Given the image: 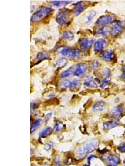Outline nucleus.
Segmentation results:
<instances>
[{
    "label": "nucleus",
    "instance_id": "obj_11",
    "mask_svg": "<svg viewBox=\"0 0 125 166\" xmlns=\"http://www.w3.org/2000/svg\"><path fill=\"white\" fill-rule=\"evenodd\" d=\"M101 60L106 62H111L115 57V53L111 50H105L100 54Z\"/></svg>",
    "mask_w": 125,
    "mask_h": 166
},
{
    "label": "nucleus",
    "instance_id": "obj_15",
    "mask_svg": "<svg viewBox=\"0 0 125 166\" xmlns=\"http://www.w3.org/2000/svg\"><path fill=\"white\" fill-rule=\"evenodd\" d=\"M106 106V103L103 101H99L93 104L92 110L96 113L102 112L105 110Z\"/></svg>",
    "mask_w": 125,
    "mask_h": 166
},
{
    "label": "nucleus",
    "instance_id": "obj_24",
    "mask_svg": "<svg viewBox=\"0 0 125 166\" xmlns=\"http://www.w3.org/2000/svg\"><path fill=\"white\" fill-rule=\"evenodd\" d=\"M62 38L63 39H66V40H73L74 38V35L72 32L69 31H66L63 33Z\"/></svg>",
    "mask_w": 125,
    "mask_h": 166
},
{
    "label": "nucleus",
    "instance_id": "obj_21",
    "mask_svg": "<svg viewBox=\"0 0 125 166\" xmlns=\"http://www.w3.org/2000/svg\"><path fill=\"white\" fill-rule=\"evenodd\" d=\"M96 34L103 37H107L110 35V34H111L110 29L107 27H101L96 31Z\"/></svg>",
    "mask_w": 125,
    "mask_h": 166
},
{
    "label": "nucleus",
    "instance_id": "obj_19",
    "mask_svg": "<svg viewBox=\"0 0 125 166\" xmlns=\"http://www.w3.org/2000/svg\"><path fill=\"white\" fill-rule=\"evenodd\" d=\"M119 123L117 121H107L103 124V126L104 129L110 130L115 128L116 126L119 125Z\"/></svg>",
    "mask_w": 125,
    "mask_h": 166
},
{
    "label": "nucleus",
    "instance_id": "obj_18",
    "mask_svg": "<svg viewBox=\"0 0 125 166\" xmlns=\"http://www.w3.org/2000/svg\"><path fill=\"white\" fill-rule=\"evenodd\" d=\"M86 7V4L85 2H79L77 4L75 8L73 9V14L75 16H77L83 13V10Z\"/></svg>",
    "mask_w": 125,
    "mask_h": 166
},
{
    "label": "nucleus",
    "instance_id": "obj_20",
    "mask_svg": "<svg viewBox=\"0 0 125 166\" xmlns=\"http://www.w3.org/2000/svg\"><path fill=\"white\" fill-rule=\"evenodd\" d=\"M74 68H75V66H73L69 67L68 69L63 70L62 72H61L60 74V77L62 78H64L73 76V72H74Z\"/></svg>",
    "mask_w": 125,
    "mask_h": 166
},
{
    "label": "nucleus",
    "instance_id": "obj_22",
    "mask_svg": "<svg viewBox=\"0 0 125 166\" xmlns=\"http://www.w3.org/2000/svg\"><path fill=\"white\" fill-rule=\"evenodd\" d=\"M52 132V130L50 127H46L44 129H43L40 134L39 136L40 138H46L47 136L49 135Z\"/></svg>",
    "mask_w": 125,
    "mask_h": 166
},
{
    "label": "nucleus",
    "instance_id": "obj_26",
    "mask_svg": "<svg viewBox=\"0 0 125 166\" xmlns=\"http://www.w3.org/2000/svg\"><path fill=\"white\" fill-rule=\"evenodd\" d=\"M64 125L61 121H58L55 124L53 129L55 132H59L63 129Z\"/></svg>",
    "mask_w": 125,
    "mask_h": 166
},
{
    "label": "nucleus",
    "instance_id": "obj_8",
    "mask_svg": "<svg viewBox=\"0 0 125 166\" xmlns=\"http://www.w3.org/2000/svg\"><path fill=\"white\" fill-rule=\"evenodd\" d=\"M103 160L109 166H117L120 162V159L119 157L110 153L104 154Z\"/></svg>",
    "mask_w": 125,
    "mask_h": 166
},
{
    "label": "nucleus",
    "instance_id": "obj_1",
    "mask_svg": "<svg viewBox=\"0 0 125 166\" xmlns=\"http://www.w3.org/2000/svg\"><path fill=\"white\" fill-rule=\"evenodd\" d=\"M99 141L96 139H89L83 143L76 150V156L79 159L85 158L89 154L93 152L99 146Z\"/></svg>",
    "mask_w": 125,
    "mask_h": 166
},
{
    "label": "nucleus",
    "instance_id": "obj_3",
    "mask_svg": "<svg viewBox=\"0 0 125 166\" xmlns=\"http://www.w3.org/2000/svg\"><path fill=\"white\" fill-rule=\"evenodd\" d=\"M60 54L69 60L79 59L81 57V52L79 50L71 49L69 47H63L59 50Z\"/></svg>",
    "mask_w": 125,
    "mask_h": 166
},
{
    "label": "nucleus",
    "instance_id": "obj_39",
    "mask_svg": "<svg viewBox=\"0 0 125 166\" xmlns=\"http://www.w3.org/2000/svg\"><path fill=\"white\" fill-rule=\"evenodd\" d=\"M83 166H88V165H87V164H85V165H83Z\"/></svg>",
    "mask_w": 125,
    "mask_h": 166
},
{
    "label": "nucleus",
    "instance_id": "obj_30",
    "mask_svg": "<svg viewBox=\"0 0 125 166\" xmlns=\"http://www.w3.org/2000/svg\"><path fill=\"white\" fill-rule=\"evenodd\" d=\"M100 66V62L97 60H94L93 62H92L91 65V67L92 68V70H97L99 68V67Z\"/></svg>",
    "mask_w": 125,
    "mask_h": 166
},
{
    "label": "nucleus",
    "instance_id": "obj_4",
    "mask_svg": "<svg viewBox=\"0 0 125 166\" xmlns=\"http://www.w3.org/2000/svg\"><path fill=\"white\" fill-rule=\"evenodd\" d=\"M71 19V13L69 10L63 9L59 11L56 16V20L59 25H66L69 23Z\"/></svg>",
    "mask_w": 125,
    "mask_h": 166
},
{
    "label": "nucleus",
    "instance_id": "obj_2",
    "mask_svg": "<svg viewBox=\"0 0 125 166\" xmlns=\"http://www.w3.org/2000/svg\"><path fill=\"white\" fill-rule=\"evenodd\" d=\"M53 10L48 7H44L37 10L33 13L31 17V21L32 23H37L44 19L52 13Z\"/></svg>",
    "mask_w": 125,
    "mask_h": 166
},
{
    "label": "nucleus",
    "instance_id": "obj_33",
    "mask_svg": "<svg viewBox=\"0 0 125 166\" xmlns=\"http://www.w3.org/2000/svg\"><path fill=\"white\" fill-rule=\"evenodd\" d=\"M38 104L36 103H31V112L32 111H33L34 110H35L36 109L37 107H38Z\"/></svg>",
    "mask_w": 125,
    "mask_h": 166
},
{
    "label": "nucleus",
    "instance_id": "obj_14",
    "mask_svg": "<svg viewBox=\"0 0 125 166\" xmlns=\"http://www.w3.org/2000/svg\"><path fill=\"white\" fill-rule=\"evenodd\" d=\"M87 161L90 166H104L102 161L99 160L96 156L91 155L87 158Z\"/></svg>",
    "mask_w": 125,
    "mask_h": 166
},
{
    "label": "nucleus",
    "instance_id": "obj_28",
    "mask_svg": "<svg viewBox=\"0 0 125 166\" xmlns=\"http://www.w3.org/2000/svg\"><path fill=\"white\" fill-rule=\"evenodd\" d=\"M71 1H52V3L56 6L59 7L63 6V5H66L69 3H71Z\"/></svg>",
    "mask_w": 125,
    "mask_h": 166
},
{
    "label": "nucleus",
    "instance_id": "obj_9",
    "mask_svg": "<svg viewBox=\"0 0 125 166\" xmlns=\"http://www.w3.org/2000/svg\"><path fill=\"white\" fill-rule=\"evenodd\" d=\"M87 70V67L85 63H78L75 66L73 76L78 77H83L85 76Z\"/></svg>",
    "mask_w": 125,
    "mask_h": 166
},
{
    "label": "nucleus",
    "instance_id": "obj_31",
    "mask_svg": "<svg viewBox=\"0 0 125 166\" xmlns=\"http://www.w3.org/2000/svg\"><path fill=\"white\" fill-rule=\"evenodd\" d=\"M102 72L103 74L106 77V78H110L111 72H110V70L109 69H108V68L103 69Z\"/></svg>",
    "mask_w": 125,
    "mask_h": 166
},
{
    "label": "nucleus",
    "instance_id": "obj_37",
    "mask_svg": "<svg viewBox=\"0 0 125 166\" xmlns=\"http://www.w3.org/2000/svg\"><path fill=\"white\" fill-rule=\"evenodd\" d=\"M122 78L125 81V73H123L122 75Z\"/></svg>",
    "mask_w": 125,
    "mask_h": 166
},
{
    "label": "nucleus",
    "instance_id": "obj_16",
    "mask_svg": "<svg viewBox=\"0 0 125 166\" xmlns=\"http://www.w3.org/2000/svg\"><path fill=\"white\" fill-rule=\"evenodd\" d=\"M98 80L93 76L88 77L84 82V85L88 87H96L99 85Z\"/></svg>",
    "mask_w": 125,
    "mask_h": 166
},
{
    "label": "nucleus",
    "instance_id": "obj_36",
    "mask_svg": "<svg viewBox=\"0 0 125 166\" xmlns=\"http://www.w3.org/2000/svg\"><path fill=\"white\" fill-rule=\"evenodd\" d=\"M52 146V144L51 143H48L46 144L45 146V149L47 150H50Z\"/></svg>",
    "mask_w": 125,
    "mask_h": 166
},
{
    "label": "nucleus",
    "instance_id": "obj_29",
    "mask_svg": "<svg viewBox=\"0 0 125 166\" xmlns=\"http://www.w3.org/2000/svg\"><path fill=\"white\" fill-rule=\"evenodd\" d=\"M110 82V78H105L101 82V83L100 84V87L103 89L105 88L106 87H107L109 86Z\"/></svg>",
    "mask_w": 125,
    "mask_h": 166
},
{
    "label": "nucleus",
    "instance_id": "obj_5",
    "mask_svg": "<svg viewBox=\"0 0 125 166\" xmlns=\"http://www.w3.org/2000/svg\"><path fill=\"white\" fill-rule=\"evenodd\" d=\"M59 86L61 89H74L79 88L81 86V81L77 79H66L61 81L59 83Z\"/></svg>",
    "mask_w": 125,
    "mask_h": 166
},
{
    "label": "nucleus",
    "instance_id": "obj_38",
    "mask_svg": "<svg viewBox=\"0 0 125 166\" xmlns=\"http://www.w3.org/2000/svg\"><path fill=\"white\" fill-rule=\"evenodd\" d=\"M123 71H124V72L125 73V64L124 66H123Z\"/></svg>",
    "mask_w": 125,
    "mask_h": 166
},
{
    "label": "nucleus",
    "instance_id": "obj_12",
    "mask_svg": "<svg viewBox=\"0 0 125 166\" xmlns=\"http://www.w3.org/2000/svg\"><path fill=\"white\" fill-rule=\"evenodd\" d=\"M94 42L95 39L93 38H84L79 41V44L81 48L87 49L92 47Z\"/></svg>",
    "mask_w": 125,
    "mask_h": 166
},
{
    "label": "nucleus",
    "instance_id": "obj_27",
    "mask_svg": "<svg viewBox=\"0 0 125 166\" xmlns=\"http://www.w3.org/2000/svg\"><path fill=\"white\" fill-rule=\"evenodd\" d=\"M49 58V54L47 53L41 52L37 54V58L40 60H47Z\"/></svg>",
    "mask_w": 125,
    "mask_h": 166
},
{
    "label": "nucleus",
    "instance_id": "obj_7",
    "mask_svg": "<svg viewBox=\"0 0 125 166\" xmlns=\"http://www.w3.org/2000/svg\"><path fill=\"white\" fill-rule=\"evenodd\" d=\"M125 112V107L123 105H119L114 107L110 111V115L113 119L117 121L123 116Z\"/></svg>",
    "mask_w": 125,
    "mask_h": 166
},
{
    "label": "nucleus",
    "instance_id": "obj_25",
    "mask_svg": "<svg viewBox=\"0 0 125 166\" xmlns=\"http://www.w3.org/2000/svg\"><path fill=\"white\" fill-rule=\"evenodd\" d=\"M41 122H42V120L40 119H37L35 123H33L32 124V125L31 126V133H33L35 132L36 130L40 126L41 124Z\"/></svg>",
    "mask_w": 125,
    "mask_h": 166
},
{
    "label": "nucleus",
    "instance_id": "obj_17",
    "mask_svg": "<svg viewBox=\"0 0 125 166\" xmlns=\"http://www.w3.org/2000/svg\"><path fill=\"white\" fill-rule=\"evenodd\" d=\"M96 16V12L95 10H90L86 14L83 23L85 25L90 24Z\"/></svg>",
    "mask_w": 125,
    "mask_h": 166
},
{
    "label": "nucleus",
    "instance_id": "obj_10",
    "mask_svg": "<svg viewBox=\"0 0 125 166\" xmlns=\"http://www.w3.org/2000/svg\"><path fill=\"white\" fill-rule=\"evenodd\" d=\"M114 17L112 15H106L100 17L96 23V25L97 27H103L113 22Z\"/></svg>",
    "mask_w": 125,
    "mask_h": 166
},
{
    "label": "nucleus",
    "instance_id": "obj_32",
    "mask_svg": "<svg viewBox=\"0 0 125 166\" xmlns=\"http://www.w3.org/2000/svg\"><path fill=\"white\" fill-rule=\"evenodd\" d=\"M55 164L56 166H62V163L60 160V157L59 156H56L55 158Z\"/></svg>",
    "mask_w": 125,
    "mask_h": 166
},
{
    "label": "nucleus",
    "instance_id": "obj_13",
    "mask_svg": "<svg viewBox=\"0 0 125 166\" xmlns=\"http://www.w3.org/2000/svg\"><path fill=\"white\" fill-rule=\"evenodd\" d=\"M107 41L104 39H99L96 41L94 44V51L96 52L102 51L107 45Z\"/></svg>",
    "mask_w": 125,
    "mask_h": 166
},
{
    "label": "nucleus",
    "instance_id": "obj_35",
    "mask_svg": "<svg viewBox=\"0 0 125 166\" xmlns=\"http://www.w3.org/2000/svg\"><path fill=\"white\" fill-rule=\"evenodd\" d=\"M51 115H52V113H48L46 116H45V120H44V122H47L51 118Z\"/></svg>",
    "mask_w": 125,
    "mask_h": 166
},
{
    "label": "nucleus",
    "instance_id": "obj_34",
    "mask_svg": "<svg viewBox=\"0 0 125 166\" xmlns=\"http://www.w3.org/2000/svg\"><path fill=\"white\" fill-rule=\"evenodd\" d=\"M118 150L120 152L122 153H125V144L121 145L118 148Z\"/></svg>",
    "mask_w": 125,
    "mask_h": 166
},
{
    "label": "nucleus",
    "instance_id": "obj_23",
    "mask_svg": "<svg viewBox=\"0 0 125 166\" xmlns=\"http://www.w3.org/2000/svg\"><path fill=\"white\" fill-rule=\"evenodd\" d=\"M67 60L65 58H60L56 62L55 67L56 68H62L67 64Z\"/></svg>",
    "mask_w": 125,
    "mask_h": 166
},
{
    "label": "nucleus",
    "instance_id": "obj_6",
    "mask_svg": "<svg viewBox=\"0 0 125 166\" xmlns=\"http://www.w3.org/2000/svg\"><path fill=\"white\" fill-rule=\"evenodd\" d=\"M125 27V23L122 21H117L112 23L110 29L111 34L113 37H117L122 33Z\"/></svg>",
    "mask_w": 125,
    "mask_h": 166
}]
</instances>
